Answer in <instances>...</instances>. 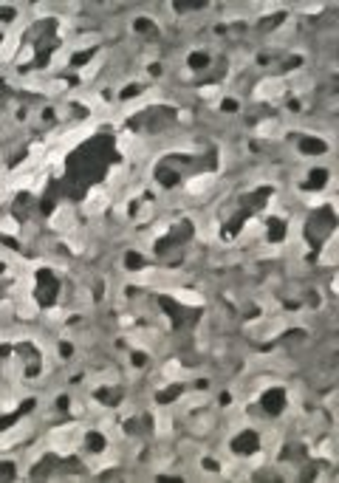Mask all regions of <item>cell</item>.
I'll list each match as a JSON object with an SVG mask.
<instances>
[{
  "instance_id": "1",
  "label": "cell",
  "mask_w": 339,
  "mask_h": 483,
  "mask_svg": "<svg viewBox=\"0 0 339 483\" xmlns=\"http://www.w3.org/2000/svg\"><path fill=\"white\" fill-rule=\"evenodd\" d=\"M280 91H283V82L280 80H266V82H260L258 96L260 99H274V96H280Z\"/></svg>"
},
{
  "instance_id": "2",
  "label": "cell",
  "mask_w": 339,
  "mask_h": 483,
  "mask_svg": "<svg viewBox=\"0 0 339 483\" xmlns=\"http://www.w3.org/2000/svg\"><path fill=\"white\" fill-rule=\"evenodd\" d=\"M105 206H108V198H105L102 189H94V192L88 195V201H85V209H88V212H102Z\"/></svg>"
},
{
  "instance_id": "3",
  "label": "cell",
  "mask_w": 339,
  "mask_h": 483,
  "mask_svg": "<svg viewBox=\"0 0 339 483\" xmlns=\"http://www.w3.org/2000/svg\"><path fill=\"white\" fill-rule=\"evenodd\" d=\"M71 221H74V215H71V209L68 206H62V209H57L54 218H51V223H54V229H68L71 226Z\"/></svg>"
},
{
  "instance_id": "4",
  "label": "cell",
  "mask_w": 339,
  "mask_h": 483,
  "mask_svg": "<svg viewBox=\"0 0 339 483\" xmlns=\"http://www.w3.org/2000/svg\"><path fill=\"white\" fill-rule=\"evenodd\" d=\"M212 184V175H198V178H192L190 184H187V189L190 192H201V189H206Z\"/></svg>"
},
{
  "instance_id": "5",
  "label": "cell",
  "mask_w": 339,
  "mask_h": 483,
  "mask_svg": "<svg viewBox=\"0 0 339 483\" xmlns=\"http://www.w3.org/2000/svg\"><path fill=\"white\" fill-rule=\"evenodd\" d=\"M0 229H3V232H9V235H14V232H17L14 218H3V221H0Z\"/></svg>"
},
{
  "instance_id": "6",
  "label": "cell",
  "mask_w": 339,
  "mask_h": 483,
  "mask_svg": "<svg viewBox=\"0 0 339 483\" xmlns=\"http://www.w3.org/2000/svg\"><path fill=\"white\" fill-rule=\"evenodd\" d=\"M178 300H184V302H201V297L198 294H190V291H178Z\"/></svg>"
}]
</instances>
